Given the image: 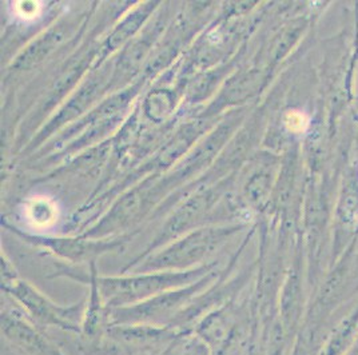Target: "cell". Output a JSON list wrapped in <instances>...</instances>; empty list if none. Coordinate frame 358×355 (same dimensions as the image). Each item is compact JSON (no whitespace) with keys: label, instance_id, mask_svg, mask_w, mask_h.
<instances>
[{"label":"cell","instance_id":"obj_5","mask_svg":"<svg viewBox=\"0 0 358 355\" xmlns=\"http://www.w3.org/2000/svg\"><path fill=\"white\" fill-rule=\"evenodd\" d=\"M42 243L51 247L55 252L66 258L80 259L85 256H91L98 252H105L107 249L113 247L114 245H105V243H92V242H78L70 239H57V240H42Z\"/></svg>","mask_w":358,"mask_h":355},{"label":"cell","instance_id":"obj_2","mask_svg":"<svg viewBox=\"0 0 358 355\" xmlns=\"http://www.w3.org/2000/svg\"><path fill=\"white\" fill-rule=\"evenodd\" d=\"M11 291L35 324L57 327L64 331L82 333V322L85 317L82 305L63 307L48 300L45 296L23 282L15 283Z\"/></svg>","mask_w":358,"mask_h":355},{"label":"cell","instance_id":"obj_3","mask_svg":"<svg viewBox=\"0 0 358 355\" xmlns=\"http://www.w3.org/2000/svg\"><path fill=\"white\" fill-rule=\"evenodd\" d=\"M231 231V229L198 230L151 258L145 267L152 270H178L192 266L213 252Z\"/></svg>","mask_w":358,"mask_h":355},{"label":"cell","instance_id":"obj_4","mask_svg":"<svg viewBox=\"0 0 358 355\" xmlns=\"http://www.w3.org/2000/svg\"><path fill=\"white\" fill-rule=\"evenodd\" d=\"M1 331L4 338L22 354L63 355L22 312L4 311Z\"/></svg>","mask_w":358,"mask_h":355},{"label":"cell","instance_id":"obj_1","mask_svg":"<svg viewBox=\"0 0 358 355\" xmlns=\"http://www.w3.org/2000/svg\"><path fill=\"white\" fill-rule=\"evenodd\" d=\"M205 268L192 271H164L129 278L98 280V291L110 309L134 306L164 291L183 287L198 281Z\"/></svg>","mask_w":358,"mask_h":355}]
</instances>
